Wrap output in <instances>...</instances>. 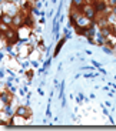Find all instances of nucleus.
I'll list each match as a JSON object with an SVG mask.
<instances>
[{"label": "nucleus", "mask_w": 116, "mask_h": 131, "mask_svg": "<svg viewBox=\"0 0 116 131\" xmlns=\"http://www.w3.org/2000/svg\"><path fill=\"white\" fill-rule=\"evenodd\" d=\"M3 39H6L7 44H14V43L19 40V36H17V33L14 30H7L6 33H3Z\"/></svg>", "instance_id": "obj_1"}, {"label": "nucleus", "mask_w": 116, "mask_h": 131, "mask_svg": "<svg viewBox=\"0 0 116 131\" xmlns=\"http://www.w3.org/2000/svg\"><path fill=\"white\" fill-rule=\"evenodd\" d=\"M16 115H19V117L22 118H30V115H32V110L27 107H19L16 111Z\"/></svg>", "instance_id": "obj_2"}, {"label": "nucleus", "mask_w": 116, "mask_h": 131, "mask_svg": "<svg viewBox=\"0 0 116 131\" xmlns=\"http://www.w3.org/2000/svg\"><path fill=\"white\" fill-rule=\"evenodd\" d=\"M63 43H65V39H62V40H60V41H59V44H57V47H56V50H55V56H56L57 53H59V50H60V47H62V46H63Z\"/></svg>", "instance_id": "obj_3"}, {"label": "nucleus", "mask_w": 116, "mask_h": 131, "mask_svg": "<svg viewBox=\"0 0 116 131\" xmlns=\"http://www.w3.org/2000/svg\"><path fill=\"white\" fill-rule=\"evenodd\" d=\"M32 75H33V71H32V70L27 71V77H29V79H32Z\"/></svg>", "instance_id": "obj_4"}]
</instances>
